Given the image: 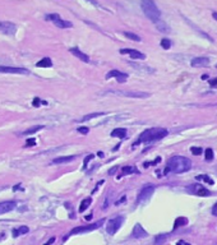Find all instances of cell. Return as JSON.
I'll return each instance as SVG.
<instances>
[{"label": "cell", "mask_w": 217, "mask_h": 245, "mask_svg": "<svg viewBox=\"0 0 217 245\" xmlns=\"http://www.w3.org/2000/svg\"><path fill=\"white\" fill-rule=\"evenodd\" d=\"M167 134H169V132L166 129H163V128H151V129L144 130L139 135V138L137 139V142L134 143V146L139 144V143H152L154 141H160L166 137Z\"/></svg>", "instance_id": "7a4b0ae2"}, {"label": "cell", "mask_w": 217, "mask_h": 245, "mask_svg": "<svg viewBox=\"0 0 217 245\" xmlns=\"http://www.w3.org/2000/svg\"><path fill=\"white\" fill-rule=\"evenodd\" d=\"M35 144H36V139H35V138L27 139V142H26V147H32V146H35Z\"/></svg>", "instance_id": "d590c367"}, {"label": "cell", "mask_w": 217, "mask_h": 245, "mask_svg": "<svg viewBox=\"0 0 217 245\" xmlns=\"http://www.w3.org/2000/svg\"><path fill=\"white\" fill-rule=\"evenodd\" d=\"M185 245H190V244H185Z\"/></svg>", "instance_id": "681fc988"}, {"label": "cell", "mask_w": 217, "mask_h": 245, "mask_svg": "<svg viewBox=\"0 0 217 245\" xmlns=\"http://www.w3.org/2000/svg\"><path fill=\"white\" fill-rule=\"evenodd\" d=\"M55 26L59 27V28H72V27H73L72 22H69V20H64V19L56 20V22H55Z\"/></svg>", "instance_id": "603a6c76"}, {"label": "cell", "mask_w": 217, "mask_h": 245, "mask_svg": "<svg viewBox=\"0 0 217 245\" xmlns=\"http://www.w3.org/2000/svg\"><path fill=\"white\" fill-rule=\"evenodd\" d=\"M18 235H19V232H18V230H15V229H14V230H13V236L15 238V236H18Z\"/></svg>", "instance_id": "f6af8a7d"}, {"label": "cell", "mask_w": 217, "mask_h": 245, "mask_svg": "<svg viewBox=\"0 0 217 245\" xmlns=\"http://www.w3.org/2000/svg\"><path fill=\"white\" fill-rule=\"evenodd\" d=\"M128 74L127 73H123V72H119V70H111L106 74V79H110V78H115L119 83H124L127 79H128Z\"/></svg>", "instance_id": "30bf717a"}, {"label": "cell", "mask_w": 217, "mask_h": 245, "mask_svg": "<svg viewBox=\"0 0 217 245\" xmlns=\"http://www.w3.org/2000/svg\"><path fill=\"white\" fill-rule=\"evenodd\" d=\"M187 223H188V220H187V218H184V217L178 218L176 221H175V226H174V229H178L179 226H184V225H187Z\"/></svg>", "instance_id": "83f0119b"}, {"label": "cell", "mask_w": 217, "mask_h": 245, "mask_svg": "<svg viewBox=\"0 0 217 245\" xmlns=\"http://www.w3.org/2000/svg\"><path fill=\"white\" fill-rule=\"evenodd\" d=\"M161 46H162V49H165V50H170V47H171V41H170L169 38H162V40H161Z\"/></svg>", "instance_id": "f1b7e54d"}, {"label": "cell", "mask_w": 217, "mask_h": 245, "mask_svg": "<svg viewBox=\"0 0 217 245\" xmlns=\"http://www.w3.org/2000/svg\"><path fill=\"white\" fill-rule=\"evenodd\" d=\"M212 215L217 217V203H216V204L213 206V208H212Z\"/></svg>", "instance_id": "60d3db41"}, {"label": "cell", "mask_w": 217, "mask_h": 245, "mask_svg": "<svg viewBox=\"0 0 217 245\" xmlns=\"http://www.w3.org/2000/svg\"><path fill=\"white\" fill-rule=\"evenodd\" d=\"M78 133H80V134H88L89 133V129L87 126H79L78 128Z\"/></svg>", "instance_id": "e575fe53"}, {"label": "cell", "mask_w": 217, "mask_h": 245, "mask_svg": "<svg viewBox=\"0 0 217 245\" xmlns=\"http://www.w3.org/2000/svg\"><path fill=\"white\" fill-rule=\"evenodd\" d=\"M109 93L121 96V97H132V98H147V97H150V93L141 92V91H109Z\"/></svg>", "instance_id": "277c9868"}, {"label": "cell", "mask_w": 217, "mask_h": 245, "mask_svg": "<svg viewBox=\"0 0 217 245\" xmlns=\"http://www.w3.org/2000/svg\"><path fill=\"white\" fill-rule=\"evenodd\" d=\"M210 84H211V87H217V78L210 81Z\"/></svg>", "instance_id": "ab89813d"}, {"label": "cell", "mask_w": 217, "mask_h": 245, "mask_svg": "<svg viewBox=\"0 0 217 245\" xmlns=\"http://www.w3.org/2000/svg\"><path fill=\"white\" fill-rule=\"evenodd\" d=\"M40 102H41V101H40L38 98H35V100H33V103H32V105H33V106H40Z\"/></svg>", "instance_id": "7bdbcfd3"}, {"label": "cell", "mask_w": 217, "mask_h": 245, "mask_svg": "<svg viewBox=\"0 0 217 245\" xmlns=\"http://www.w3.org/2000/svg\"><path fill=\"white\" fill-rule=\"evenodd\" d=\"M160 161H161V157H157L156 160H154V161H152V162H150V164H151V165H156V164L160 162Z\"/></svg>", "instance_id": "b9f144b4"}, {"label": "cell", "mask_w": 217, "mask_h": 245, "mask_svg": "<svg viewBox=\"0 0 217 245\" xmlns=\"http://www.w3.org/2000/svg\"><path fill=\"white\" fill-rule=\"evenodd\" d=\"M154 26H156V28L160 31V32H163V33H169V32H171V28L163 22V20H158L157 23H154Z\"/></svg>", "instance_id": "ffe728a7"}, {"label": "cell", "mask_w": 217, "mask_h": 245, "mask_svg": "<svg viewBox=\"0 0 217 245\" xmlns=\"http://www.w3.org/2000/svg\"><path fill=\"white\" fill-rule=\"evenodd\" d=\"M92 158H93V155H89L88 157H86L85 158V165H83V170L87 167V164H88V161H89V160H92Z\"/></svg>", "instance_id": "74e56055"}, {"label": "cell", "mask_w": 217, "mask_h": 245, "mask_svg": "<svg viewBox=\"0 0 217 245\" xmlns=\"http://www.w3.org/2000/svg\"><path fill=\"white\" fill-rule=\"evenodd\" d=\"M111 137L114 138H125L127 137V129L124 128H116L111 132Z\"/></svg>", "instance_id": "d6986e66"}, {"label": "cell", "mask_w": 217, "mask_h": 245, "mask_svg": "<svg viewBox=\"0 0 217 245\" xmlns=\"http://www.w3.org/2000/svg\"><path fill=\"white\" fill-rule=\"evenodd\" d=\"M124 200H125V197H123V198H121V199H120V200H119V202H116V204H118V206H119V204H120V203H123V202H124Z\"/></svg>", "instance_id": "bcb514c9"}, {"label": "cell", "mask_w": 217, "mask_h": 245, "mask_svg": "<svg viewBox=\"0 0 217 245\" xmlns=\"http://www.w3.org/2000/svg\"><path fill=\"white\" fill-rule=\"evenodd\" d=\"M41 129H44V125H35V126H32V128H29V129L24 130L23 133H20L19 135H31V134L37 133V132L41 130Z\"/></svg>", "instance_id": "7402d4cb"}, {"label": "cell", "mask_w": 217, "mask_h": 245, "mask_svg": "<svg viewBox=\"0 0 217 245\" xmlns=\"http://www.w3.org/2000/svg\"><path fill=\"white\" fill-rule=\"evenodd\" d=\"M204 158L207 160V161H212V160H213V151L211 150V148H207V150H206Z\"/></svg>", "instance_id": "1f68e13d"}, {"label": "cell", "mask_w": 217, "mask_h": 245, "mask_svg": "<svg viewBox=\"0 0 217 245\" xmlns=\"http://www.w3.org/2000/svg\"><path fill=\"white\" fill-rule=\"evenodd\" d=\"M121 171H123V174H132V173H137V170L133 166H124L121 168Z\"/></svg>", "instance_id": "4dcf8cb0"}, {"label": "cell", "mask_w": 217, "mask_h": 245, "mask_svg": "<svg viewBox=\"0 0 217 245\" xmlns=\"http://www.w3.org/2000/svg\"><path fill=\"white\" fill-rule=\"evenodd\" d=\"M120 54H129V56L132 59H138V60L146 59V55L142 54V52L138 51V50H134V49H121Z\"/></svg>", "instance_id": "7c38bea8"}, {"label": "cell", "mask_w": 217, "mask_h": 245, "mask_svg": "<svg viewBox=\"0 0 217 245\" xmlns=\"http://www.w3.org/2000/svg\"><path fill=\"white\" fill-rule=\"evenodd\" d=\"M0 32L5 35H14L17 32V24L8 22V20H3V22H0Z\"/></svg>", "instance_id": "9c48e42d"}, {"label": "cell", "mask_w": 217, "mask_h": 245, "mask_svg": "<svg viewBox=\"0 0 217 245\" xmlns=\"http://www.w3.org/2000/svg\"><path fill=\"white\" fill-rule=\"evenodd\" d=\"M51 65H53V61H51L50 58H44L40 61H37V64H36L37 68H50Z\"/></svg>", "instance_id": "44dd1931"}, {"label": "cell", "mask_w": 217, "mask_h": 245, "mask_svg": "<svg viewBox=\"0 0 217 245\" xmlns=\"http://www.w3.org/2000/svg\"><path fill=\"white\" fill-rule=\"evenodd\" d=\"M154 191V186L153 185H144L138 193V197H137V204H141L143 202H147L151 195L153 194Z\"/></svg>", "instance_id": "52a82bcc"}, {"label": "cell", "mask_w": 217, "mask_h": 245, "mask_svg": "<svg viewBox=\"0 0 217 245\" xmlns=\"http://www.w3.org/2000/svg\"><path fill=\"white\" fill-rule=\"evenodd\" d=\"M45 19L46 20H51V22H56V20H59L60 19V15L59 14H47L46 17H45Z\"/></svg>", "instance_id": "d6a6232c"}, {"label": "cell", "mask_w": 217, "mask_h": 245, "mask_svg": "<svg viewBox=\"0 0 217 245\" xmlns=\"http://www.w3.org/2000/svg\"><path fill=\"white\" fill-rule=\"evenodd\" d=\"M54 241H55V238H51V239H50V240H49V241H47L45 245H51V244H53Z\"/></svg>", "instance_id": "ee69618b"}, {"label": "cell", "mask_w": 217, "mask_h": 245, "mask_svg": "<svg viewBox=\"0 0 217 245\" xmlns=\"http://www.w3.org/2000/svg\"><path fill=\"white\" fill-rule=\"evenodd\" d=\"M197 180H203V182H206V183H208V184H213V180L211 179V177H208L207 175H198L197 177H195Z\"/></svg>", "instance_id": "f546056e"}, {"label": "cell", "mask_w": 217, "mask_h": 245, "mask_svg": "<svg viewBox=\"0 0 217 245\" xmlns=\"http://www.w3.org/2000/svg\"><path fill=\"white\" fill-rule=\"evenodd\" d=\"M128 64H129L132 68H134L136 70H138V72H141V73H146V74H152V73H154V69H153V68H151V67H148V65H144V64H142V63L129 61Z\"/></svg>", "instance_id": "8fae6325"}, {"label": "cell", "mask_w": 217, "mask_h": 245, "mask_svg": "<svg viewBox=\"0 0 217 245\" xmlns=\"http://www.w3.org/2000/svg\"><path fill=\"white\" fill-rule=\"evenodd\" d=\"M187 191H189L190 194L199 195V197H210L211 195V191L206 189L202 184H192V185L187 186Z\"/></svg>", "instance_id": "ba28073f"}, {"label": "cell", "mask_w": 217, "mask_h": 245, "mask_svg": "<svg viewBox=\"0 0 217 245\" xmlns=\"http://www.w3.org/2000/svg\"><path fill=\"white\" fill-rule=\"evenodd\" d=\"M18 232H19V235H20V234H27L28 232V227L27 226H20L18 229Z\"/></svg>", "instance_id": "8d00e7d4"}, {"label": "cell", "mask_w": 217, "mask_h": 245, "mask_svg": "<svg viewBox=\"0 0 217 245\" xmlns=\"http://www.w3.org/2000/svg\"><path fill=\"white\" fill-rule=\"evenodd\" d=\"M190 152L193 155H195V156H199L203 152V150H202L201 147H190Z\"/></svg>", "instance_id": "836d02e7"}, {"label": "cell", "mask_w": 217, "mask_h": 245, "mask_svg": "<svg viewBox=\"0 0 217 245\" xmlns=\"http://www.w3.org/2000/svg\"><path fill=\"white\" fill-rule=\"evenodd\" d=\"M190 168H192V162L189 158L184 156H174L169 158L167 167L165 168V174H167L169 171L175 173V174H183V173L189 171Z\"/></svg>", "instance_id": "6da1fadb"}, {"label": "cell", "mask_w": 217, "mask_h": 245, "mask_svg": "<svg viewBox=\"0 0 217 245\" xmlns=\"http://www.w3.org/2000/svg\"><path fill=\"white\" fill-rule=\"evenodd\" d=\"M76 158V156H64V157H58L55 160H53V164L55 165H60V164H68L72 162Z\"/></svg>", "instance_id": "ac0fdd59"}, {"label": "cell", "mask_w": 217, "mask_h": 245, "mask_svg": "<svg viewBox=\"0 0 217 245\" xmlns=\"http://www.w3.org/2000/svg\"><path fill=\"white\" fill-rule=\"evenodd\" d=\"M17 207V203L13 200H7V202H2L0 203V215L3 213H8V212L13 211Z\"/></svg>", "instance_id": "2e32d148"}, {"label": "cell", "mask_w": 217, "mask_h": 245, "mask_svg": "<svg viewBox=\"0 0 217 245\" xmlns=\"http://www.w3.org/2000/svg\"><path fill=\"white\" fill-rule=\"evenodd\" d=\"M0 73H10V74H29V70L24 68H13V67H0Z\"/></svg>", "instance_id": "4fadbf2b"}, {"label": "cell", "mask_w": 217, "mask_h": 245, "mask_svg": "<svg viewBox=\"0 0 217 245\" xmlns=\"http://www.w3.org/2000/svg\"><path fill=\"white\" fill-rule=\"evenodd\" d=\"M69 51H70V54H73L74 56H77L79 60H82L83 63H89V58H88V55H87V54H85V52H82L79 49H77V47H72Z\"/></svg>", "instance_id": "e0dca14e"}, {"label": "cell", "mask_w": 217, "mask_h": 245, "mask_svg": "<svg viewBox=\"0 0 217 245\" xmlns=\"http://www.w3.org/2000/svg\"><path fill=\"white\" fill-rule=\"evenodd\" d=\"M190 64H192V67H194V68H204V67H208L210 65V59L206 58V56L194 58Z\"/></svg>", "instance_id": "9a60e30c"}, {"label": "cell", "mask_w": 217, "mask_h": 245, "mask_svg": "<svg viewBox=\"0 0 217 245\" xmlns=\"http://www.w3.org/2000/svg\"><path fill=\"white\" fill-rule=\"evenodd\" d=\"M105 222V218H101L95 223H91V225H86V226H79V227H74L70 231L69 235H77V234H82V232H88V231H93L96 229H100L102 226V223Z\"/></svg>", "instance_id": "5b68a950"}, {"label": "cell", "mask_w": 217, "mask_h": 245, "mask_svg": "<svg viewBox=\"0 0 217 245\" xmlns=\"http://www.w3.org/2000/svg\"><path fill=\"white\" fill-rule=\"evenodd\" d=\"M167 238H169L167 234H162V235L156 236V239H154V245H162L165 241L167 240Z\"/></svg>", "instance_id": "484cf974"}, {"label": "cell", "mask_w": 217, "mask_h": 245, "mask_svg": "<svg viewBox=\"0 0 217 245\" xmlns=\"http://www.w3.org/2000/svg\"><path fill=\"white\" fill-rule=\"evenodd\" d=\"M91 203H92V199L91 198H86V199L82 200V203L79 206V212H80V213H82V212H85L91 206Z\"/></svg>", "instance_id": "cb8c5ba5"}, {"label": "cell", "mask_w": 217, "mask_h": 245, "mask_svg": "<svg viewBox=\"0 0 217 245\" xmlns=\"http://www.w3.org/2000/svg\"><path fill=\"white\" fill-rule=\"evenodd\" d=\"M118 171V166H114V167H111L110 170H109V175H114Z\"/></svg>", "instance_id": "f35d334b"}, {"label": "cell", "mask_w": 217, "mask_h": 245, "mask_svg": "<svg viewBox=\"0 0 217 245\" xmlns=\"http://www.w3.org/2000/svg\"><path fill=\"white\" fill-rule=\"evenodd\" d=\"M212 17H213V18L217 20V12H213V13H212Z\"/></svg>", "instance_id": "7dc6e473"}, {"label": "cell", "mask_w": 217, "mask_h": 245, "mask_svg": "<svg viewBox=\"0 0 217 245\" xmlns=\"http://www.w3.org/2000/svg\"><path fill=\"white\" fill-rule=\"evenodd\" d=\"M141 7L146 17L150 20H152L153 23H157L158 20H161V12L153 2H151V0H143L141 3Z\"/></svg>", "instance_id": "3957f363"}, {"label": "cell", "mask_w": 217, "mask_h": 245, "mask_svg": "<svg viewBox=\"0 0 217 245\" xmlns=\"http://www.w3.org/2000/svg\"><path fill=\"white\" fill-rule=\"evenodd\" d=\"M124 36L128 37L132 41H136V42H139L141 41V37L138 35H136V33H132V32H124Z\"/></svg>", "instance_id": "4316f807"}, {"label": "cell", "mask_w": 217, "mask_h": 245, "mask_svg": "<svg viewBox=\"0 0 217 245\" xmlns=\"http://www.w3.org/2000/svg\"><path fill=\"white\" fill-rule=\"evenodd\" d=\"M91 218H92V216H91V215H89V216H86V220H91Z\"/></svg>", "instance_id": "c3c4849f"}, {"label": "cell", "mask_w": 217, "mask_h": 245, "mask_svg": "<svg viewBox=\"0 0 217 245\" xmlns=\"http://www.w3.org/2000/svg\"><path fill=\"white\" fill-rule=\"evenodd\" d=\"M147 235H148L147 231L144 230L142 227V225H139V223H137V225L134 226L133 231H132V236L134 239H144V238H147Z\"/></svg>", "instance_id": "5bb4252c"}, {"label": "cell", "mask_w": 217, "mask_h": 245, "mask_svg": "<svg viewBox=\"0 0 217 245\" xmlns=\"http://www.w3.org/2000/svg\"><path fill=\"white\" fill-rule=\"evenodd\" d=\"M123 221H124V217H121V216H118V217H114V218L109 220L107 225H106V231H107L109 235H115L116 231L120 229Z\"/></svg>", "instance_id": "8992f818"}, {"label": "cell", "mask_w": 217, "mask_h": 245, "mask_svg": "<svg viewBox=\"0 0 217 245\" xmlns=\"http://www.w3.org/2000/svg\"><path fill=\"white\" fill-rule=\"evenodd\" d=\"M106 112H92V114H88V115H85L83 118H82V121H86V120H91V119H95V118H98V116H102L105 115Z\"/></svg>", "instance_id": "d4e9b609"}]
</instances>
